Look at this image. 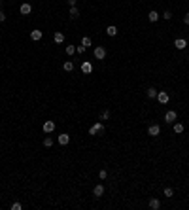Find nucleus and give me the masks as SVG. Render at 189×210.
<instances>
[{
    "mask_svg": "<svg viewBox=\"0 0 189 210\" xmlns=\"http://www.w3.org/2000/svg\"><path fill=\"white\" fill-rule=\"evenodd\" d=\"M57 142H59L61 146H66V144L70 142V135H66V132H62V135H59V138H57Z\"/></svg>",
    "mask_w": 189,
    "mask_h": 210,
    "instance_id": "7",
    "label": "nucleus"
},
{
    "mask_svg": "<svg viewBox=\"0 0 189 210\" xmlns=\"http://www.w3.org/2000/svg\"><path fill=\"white\" fill-rule=\"evenodd\" d=\"M53 42L55 44H62V42H65V34L62 32H55L53 34Z\"/></svg>",
    "mask_w": 189,
    "mask_h": 210,
    "instance_id": "13",
    "label": "nucleus"
},
{
    "mask_svg": "<svg viewBox=\"0 0 189 210\" xmlns=\"http://www.w3.org/2000/svg\"><path fill=\"white\" fill-rule=\"evenodd\" d=\"M93 195H95V197H102V195H104V186L102 184H96L95 189H93Z\"/></svg>",
    "mask_w": 189,
    "mask_h": 210,
    "instance_id": "9",
    "label": "nucleus"
},
{
    "mask_svg": "<svg viewBox=\"0 0 189 210\" xmlns=\"http://www.w3.org/2000/svg\"><path fill=\"white\" fill-rule=\"evenodd\" d=\"M159 17H161V15H159V13H157L155 10H151V11L148 13V19L151 21V23H157V21H159Z\"/></svg>",
    "mask_w": 189,
    "mask_h": 210,
    "instance_id": "12",
    "label": "nucleus"
},
{
    "mask_svg": "<svg viewBox=\"0 0 189 210\" xmlns=\"http://www.w3.org/2000/svg\"><path fill=\"white\" fill-rule=\"evenodd\" d=\"M150 208H151V210H159V208H161V201L155 199V197L150 199Z\"/></svg>",
    "mask_w": 189,
    "mask_h": 210,
    "instance_id": "11",
    "label": "nucleus"
},
{
    "mask_svg": "<svg viewBox=\"0 0 189 210\" xmlns=\"http://www.w3.org/2000/svg\"><path fill=\"white\" fill-rule=\"evenodd\" d=\"M0 6H2V0H0Z\"/></svg>",
    "mask_w": 189,
    "mask_h": 210,
    "instance_id": "33",
    "label": "nucleus"
},
{
    "mask_svg": "<svg viewBox=\"0 0 189 210\" xmlns=\"http://www.w3.org/2000/svg\"><path fill=\"white\" fill-rule=\"evenodd\" d=\"M106 176H108L106 170H100V172H99V178H100V180H106Z\"/></svg>",
    "mask_w": 189,
    "mask_h": 210,
    "instance_id": "28",
    "label": "nucleus"
},
{
    "mask_svg": "<svg viewBox=\"0 0 189 210\" xmlns=\"http://www.w3.org/2000/svg\"><path fill=\"white\" fill-rule=\"evenodd\" d=\"M174 132H176V135L184 132V125H181V123H174Z\"/></svg>",
    "mask_w": 189,
    "mask_h": 210,
    "instance_id": "20",
    "label": "nucleus"
},
{
    "mask_svg": "<svg viewBox=\"0 0 189 210\" xmlns=\"http://www.w3.org/2000/svg\"><path fill=\"white\" fill-rule=\"evenodd\" d=\"M44 132H47V135H51V132L55 131V121H44Z\"/></svg>",
    "mask_w": 189,
    "mask_h": 210,
    "instance_id": "6",
    "label": "nucleus"
},
{
    "mask_svg": "<svg viewBox=\"0 0 189 210\" xmlns=\"http://www.w3.org/2000/svg\"><path fill=\"white\" fill-rule=\"evenodd\" d=\"M65 51H66V55L70 57V55H74V53H76V47H74V46H66V47H65Z\"/></svg>",
    "mask_w": 189,
    "mask_h": 210,
    "instance_id": "23",
    "label": "nucleus"
},
{
    "mask_svg": "<svg viewBox=\"0 0 189 210\" xmlns=\"http://www.w3.org/2000/svg\"><path fill=\"white\" fill-rule=\"evenodd\" d=\"M161 17H163V19H166V21H170V19H172V13H170V11H165Z\"/></svg>",
    "mask_w": 189,
    "mask_h": 210,
    "instance_id": "25",
    "label": "nucleus"
},
{
    "mask_svg": "<svg viewBox=\"0 0 189 210\" xmlns=\"http://www.w3.org/2000/svg\"><path fill=\"white\" fill-rule=\"evenodd\" d=\"M176 117H178L176 112H174V110H169V112L165 114V121H166V123H174V121H176Z\"/></svg>",
    "mask_w": 189,
    "mask_h": 210,
    "instance_id": "5",
    "label": "nucleus"
},
{
    "mask_svg": "<svg viewBox=\"0 0 189 210\" xmlns=\"http://www.w3.org/2000/svg\"><path fill=\"white\" fill-rule=\"evenodd\" d=\"M66 2H68L70 6H76V2H78V0H66Z\"/></svg>",
    "mask_w": 189,
    "mask_h": 210,
    "instance_id": "31",
    "label": "nucleus"
},
{
    "mask_svg": "<svg viewBox=\"0 0 189 210\" xmlns=\"http://www.w3.org/2000/svg\"><path fill=\"white\" fill-rule=\"evenodd\" d=\"M42 36H44V32H42V30H32V32H30V38H32L34 42L42 40Z\"/></svg>",
    "mask_w": 189,
    "mask_h": 210,
    "instance_id": "14",
    "label": "nucleus"
},
{
    "mask_svg": "<svg viewBox=\"0 0 189 210\" xmlns=\"http://www.w3.org/2000/svg\"><path fill=\"white\" fill-rule=\"evenodd\" d=\"M91 70H93V65H91V62H83L81 65V72L83 74H91Z\"/></svg>",
    "mask_w": 189,
    "mask_h": 210,
    "instance_id": "15",
    "label": "nucleus"
},
{
    "mask_svg": "<svg viewBox=\"0 0 189 210\" xmlns=\"http://www.w3.org/2000/svg\"><path fill=\"white\" fill-rule=\"evenodd\" d=\"M165 195H166V197H172V195H174V191L170 189V187H166V189H165Z\"/></svg>",
    "mask_w": 189,
    "mask_h": 210,
    "instance_id": "29",
    "label": "nucleus"
},
{
    "mask_svg": "<svg viewBox=\"0 0 189 210\" xmlns=\"http://www.w3.org/2000/svg\"><path fill=\"white\" fill-rule=\"evenodd\" d=\"M44 146H46V148H51V146H53V138L51 136H46L44 138Z\"/></svg>",
    "mask_w": 189,
    "mask_h": 210,
    "instance_id": "21",
    "label": "nucleus"
},
{
    "mask_svg": "<svg viewBox=\"0 0 189 210\" xmlns=\"http://www.w3.org/2000/svg\"><path fill=\"white\" fill-rule=\"evenodd\" d=\"M106 34H108V36H115V34H117V27H114V25H110V27H108V29H106Z\"/></svg>",
    "mask_w": 189,
    "mask_h": 210,
    "instance_id": "19",
    "label": "nucleus"
},
{
    "mask_svg": "<svg viewBox=\"0 0 189 210\" xmlns=\"http://www.w3.org/2000/svg\"><path fill=\"white\" fill-rule=\"evenodd\" d=\"M174 47H176V49H185V47H187V40L178 38L176 42H174Z\"/></svg>",
    "mask_w": 189,
    "mask_h": 210,
    "instance_id": "8",
    "label": "nucleus"
},
{
    "mask_svg": "<svg viewBox=\"0 0 189 210\" xmlns=\"http://www.w3.org/2000/svg\"><path fill=\"white\" fill-rule=\"evenodd\" d=\"M148 135L150 136H159L161 135V127H159L157 123L155 125H150V127H148Z\"/></svg>",
    "mask_w": 189,
    "mask_h": 210,
    "instance_id": "4",
    "label": "nucleus"
},
{
    "mask_svg": "<svg viewBox=\"0 0 189 210\" xmlns=\"http://www.w3.org/2000/svg\"><path fill=\"white\" fill-rule=\"evenodd\" d=\"M21 208H23L21 202H13V205H11V210H21Z\"/></svg>",
    "mask_w": 189,
    "mask_h": 210,
    "instance_id": "26",
    "label": "nucleus"
},
{
    "mask_svg": "<svg viewBox=\"0 0 189 210\" xmlns=\"http://www.w3.org/2000/svg\"><path fill=\"white\" fill-rule=\"evenodd\" d=\"M157 100H159L161 104H166V102L170 100V95L166 93V91H159V93H157Z\"/></svg>",
    "mask_w": 189,
    "mask_h": 210,
    "instance_id": "2",
    "label": "nucleus"
},
{
    "mask_svg": "<svg viewBox=\"0 0 189 210\" xmlns=\"http://www.w3.org/2000/svg\"><path fill=\"white\" fill-rule=\"evenodd\" d=\"M4 19H6V15H4V11H2V10H0V23H2V21H4Z\"/></svg>",
    "mask_w": 189,
    "mask_h": 210,
    "instance_id": "30",
    "label": "nucleus"
},
{
    "mask_svg": "<svg viewBox=\"0 0 189 210\" xmlns=\"http://www.w3.org/2000/svg\"><path fill=\"white\" fill-rule=\"evenodd\" d=\"M91 44H93V42H91V38H89V36H85V38H81V46H83V47H89Z\"/></svg>",
    "mask_w": 189,
    "mask_h": 210,
    "instance_id": "22",
    "label": "nucleus"
},
{
    "mask_svg": "<svg viewBox=\"0 0 189 210\" xmlns=\"http://www.w3.org/2000/svg\"><path fill=\"white\" fill-rule=\"evenodd\" d=\"M62 68H65V72H72V70H74V62L72 61H65Z\"/></svg>",
    "mask_w": 189,
    "mask_h": 210,
    "instance_id": "16",
    "label": "nucleus"
},
{
    "mask_svg": "<svg viewBox=\"0 0 189 210\" xmlns=\"http://www.w3.org/2000/svg\"><path fill=\"white\" fill-rule=\"evenodd\" d=\"M85 49H87V47H83V46H78V47H76V53H85Z\"/></svg>",
    "mask_w": 189,
    "mask_h": 210,
    "instance_id": "27",
    "label": "nucleus"
},
{
    "mask_svg": "<svg viewBox=\"0 0 189 210\" xmlns=\"http://www.w3.org/2000/svg\"><path fill=\"white\" fill-rule=\"evenodd\" d=\"M104 57H106V49H104L102 46H96V47H95V59L102 61Z\"/></svg>",
    "mask_w": 189,
    "mask_h": 210,
    "instance_id": "3",
    "label": "nucleus"
},
{
    "mask_svg": "<svg viewBox=\"0 0 189 210\" xmlns=\"http://www.w3.org/2000/svg\"><path fill=\"white\" fill-rule=\"evenodd\" d=\"M102 132H104V123H102V121H96L95 125H91V129H89V135H91V136L102 135Z\"/></svg>",
    "mask_w": 189,
    "mask_h": 210,
    "instance_id": "1",
    "label": "nucleus"
},
{
    "mask_svg": "<svg viewBox=\"0 0 189 210\" xmlns=\"http://www.w3.org/2000/svg\"><path fill=\"white\" fill-rule=\"evenodd\" d=\"M157 93H159V91H155V87H150L148 91H146V95H148L150 99H157Z\"/></svg>",
    "mask_w": 189,
    "mask_h": 210,
    "instance_id": "18",
    "label": "nucleus"
},
{
    "mask_svg": "<svg viewBox=\"0 0 189 210\" xmlns=\"http://www.w3.org/2000/svg\"><path fill=\"white\" fill-rule=\"evenodd\" d=\"M68 13H70V17H72V19H76V17L80 15V10L76 8V6H70V11Z\"/></svg>",
    "mask_w": 189,
    "mask_h": 210,
    "instance_id": "17",
    "label": "nucleus"
},
{
    "mask_svg": "<svg viewBox=\"0 0 189 210\" xmlns=\"http://www.w3.org/2000/svg\"><path fill=\"white\" fill-rule=\"evenodd\" d=\"M108 117H110V110H104L102 114H100V119H102V121H106Z\"/></svg>",
    "mask_w": 189,
    "mask_h": 210,
    "instance_id": "24",
    "label": "nucleus"
},
{
    "mask_svg": "<svg viewBox=\"0 0 189 210\" xmlns=\"http://www.w3.org/2000/svg\"><path fill=\"white\" fill-rule=\"evenodd\" d=\"M184 23H185V25H189V13H187V15L184 17Z\"/></svg>",
    "mask_w": 189,
    "mask_h": 210,
    "instance_id": "32",
    "label": "nucleus"
},
{
    "mask_svg": "<svg viewBox=\"0 0 189 210\" xmlns=\"http://www.w3.org/2000/svg\"><path fill=\"white\" fill-rule=\"evenodd\" d=\"M30 10H32V8H30V4H27V2H25V4H21V8H19L21 15H29V13H30Z\"/></svg>",
    "mask_w": 189,
    "mask_h": 210,
    "instance_id": "10",
    "label": "nucleus"
}]
</instances>
